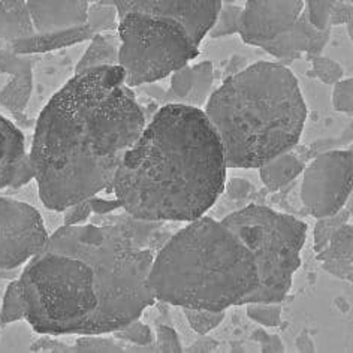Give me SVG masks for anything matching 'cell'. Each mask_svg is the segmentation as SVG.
<instances>
[{
  "label": "cell",
  "instance_id": "27",
  "mask_svg": "<svg viewBox=\"0 0 353 353\" xmlns=\"http://www.w3.org/2000/svg\"><path fill=\"white\" fill-rule=\"evenodd\" d=\"M129 352H165V353H180L184 352L179 334L168 325H159L156 328L154 341L145 347H132Z\"/></svg>",
  "mask_w": 353,
  "mask_h": 353
},
{
  "label": "cell",
  "instance_id": "20",
  "mask_svg": "<svg viewBox=\"0 0 353 353\" xmlns=\"http://www.w3.org/2000/svg\"><path fill=\"white\" fill-rule=\"evenodd\" d=\"M120 61V39L117 30L96 33L90 39L84 54L75 66V74H83L85 70L102 66L119 65Z\"/></svg>",
  "mask_w": 353,
  "mask_h": 353
},
{
  "label": "cell",
  "instance_id": "28",
  "mask_svg": "<svg viewBox=\"0 0 353 353\" xmlns=\"http://www.w3.org/2000/svg\"><path fill=\"white\" fill-rule=\"evenodd\" d=\"M21 319H24V307L20 296L19 283L14 280L5 290L2 308H0V323L8 325Z\"/></svg>",
  "mask_w": 353,
  "mask_h": 353
},
{
  "label": "cell",
  "instance_id": "29",
  "mask_svg": "<svg viewBox=\"0 0 353 353\" xmlns=\"http://www.w3.org/2000/svg\"><path fill=\"white\" fill-rule=\"evenodd\" d=\"M112 335L121 341H128L132 344L130 347H128V352L132 347L150 346V344H152L156 339V334H153L152 328H150L148 325L141 322L139 319L130 322L126 326H123L121 330L112 332Z\"/></svg>",
  "mask_w": 353,
  "mask_h": 353
},
{
  "label": "cell",
  "instance_id": "16",
  "mask_svg": "<svg viewBox=\"0 0 353 353\" xmlns=\"http://www.w3.org/2000/svg\"><path fill=\"white\" fill-rule=\"evenodd\" d=\"M34 29L51 33L83 26L88 20V0H26Z\"/></svg>",
  "mask_w": 353,
  "mask_h": 353
},
{
  "label": "cell",
  "instance_id": "31",
  "mask_svg": "<svg viewBox=\"0 0 353 353\" xmlns=\"http://www.w3.org/2000/svg\"><path fill=\"white\" fill-rule=\"evenodd\" d=\"M335 0H304V14L316 29L328 30Z\"/></svg>",
  "mask_w": 353,
  "mask_h": 353
},
{
  "label": "cell",
  "instance_id": "18",
  "mask_svg": "<svg viewBox=\"0 0 353 353\" xmlns=\"http://www.w3.org/2000/svg\"><path fill=\"white\" fill-rule=\"evenodd\" d=\"M316 259L330 274L353 283V225H341Z\"/></svg>",
  "mask_w": 353,
  "mask_h": 353
},
{
  "label": "cell",
  "instance_id": "4",
  "mask_svg": "<svg viewBox=\"0 0 353 353\" xmlns=\"http://www.w3.org/2000/svg\"><path fill=\"white\" fill-rule=\"evenodd\" d=\"M204 112L223 145L228 168L258 170L299 143L308 110L292 70L256 61L213 90Z\"/></svg>",
  "mask_w": 353,
  "mask_h": 353
},
{
  "label": "cell",
  "instance_id": "25",
  "mask_svg": "<svg viewBox=\"0 0 353 353\" xmlns=\"http://www.w3.org/2000/svg\"><path fill=\"white\" fill-rule=\"evenodd\" d=\"M111 353L128 352L126 347L120 346L111 339H105L103 334H84L78 335L74 344H70V353Z\"/></svg>",
  "mask_w": 353,
  "mask_h": 353
},
{
  "label": "cell",
  "instance_id": "2",
  "mask_svg": "<svg viewBox=\"0 0 353 353\" xmlns=\"http://www.w3.org/2000/svg\"><path fill=\"white\" fill-rule=\"evenodd\" d=\"M120 65L75 74L42 108L29 161L42 204L52 211L111 190L147 125Z\"/></svg>",
  "mask_w": 353,
  "mask_h": 353
},
{
  "label": "cell",
  "instance_id": "8",
  "mask_svg": "<svg viewBox=\"0 0 353 353\" xmlns=\"http://www.w3.org/2000/svg\"><path fill=\"white\" fill-rule=\"evenodd\" d=\"M353 189V153L332 150L304 168L301 199L313 217L321 219L339 213L346 205Z\"/></svg>",
  "mask_w": 353,
  "mask_h": 353
},
{
  "label": "cell",
  "instance_id": "38",
  "mask_svg": "<svg viewBox=\"0 0 353 353\" xmlns=\"http://www.w3.org/2000/svg\"><path fill=\"white\" fill-rule=\"evenodd\" d=\"M90 204L93 208V213H98V214H107L110 211H114L117 208H121L119 199L114 196L112 199H102L98 195L90 198Z\"/></svg>",
  "mask_w": 353,
  "mask_h": 353
},
{
  "label": "cell",
  "instance_id": "22",
  "mask_svg": "<svg viewBox=\"0 0 353 353\" xmlns=\"http://www.w3.org/2000/svg\"><path fill=\"white\" fill-rule=\"evenodd\" d=\"M241 14L243 6L236 3H222L213 28L210 29L207 37H210L211 39H220L238 33V30H240Z\"/></svg>",
  "mask_w": 353,
  "mask_h": 353
},
{
  "label": "cell",
  "instance_id": "30",
  "mask_svg": "<svg viewBox=\"0 0 353 353\" xmlns=\"http://www.w3.org/2000/svg\"><path fill=\"white\" fill-rule=\"evenodd\" d=\"M310 60L312 69H310V75L321 79L323 84L334 85L335 83H339L340 79L344 78V69L339 63L337 60L325 57V56H313V57H307Z\"/></svg>",
  "mask_w": 353,
  "mask_h": 353
},
{
  "label": "cell",
  "instance_id": "7",
  "mask_svg": "<svg viewBox=\"0 0 353 353\" xmlns=\"http://www.w3.org/2000/svg\"><path fill=\"white\" fill-rule=\"evenodd\" d=\"M120 61L129 87L153 84L199 56V43L183 26L135 12L119 15Z\"/></svg>",
  "mask_w": 353,
  "mask_h": 353
},
{
  "label": "cell",
  "instance_id": "24",
  "mask_svg": "<svg viewBox=\"0 0 353 353\" xmlns=\"http://www.w3.org/2000/svg\"><path fill=\"white\" fill-rule=\"evenodd\" d=\"M190 328L199 335L214 331L225 321L226 310H208V308H183Z\"/></svg>",
  "mask_w": 353,
  "mask_h": 353
},
{
  "label": "cell",
  "instance_id": "26",
  "mask_svg": "<svg viewBox=\"0 0 353 353\" xmlns=\"http://www.w3.org/2000/svg\"><path fill=\"white\" fill-rule=\"evenodd\" d=\"M281 303H249L245 304V313L253 322L265 328H277L281 325Z\"/></svg>",
  "mask_w": 353,
  "mask_h": 353
},
{
  "label": "cell",
  "instance_id": "42",
  "mask_svg": "<svg viewBox=\"0 0 353 353\" xmlns=\"http://www.w3.org/2000/svg\"><path fill=\"white\" fill-rule=\"evenodd\" d=\"M88 3H101V5H108L112 3V0H88Z\"/></svg>",
  "mask_w": 353,
  "mask_h": 353
},
{
  "label": "cell",
  "instance_id": "39",
  "mask_svg": "<svg viewBox=\"0 0 353 353\" xmlns=\"http://www.w3.org/2000/svg\"><path fill=\"white\" fill-rule=\"evenodd\" d=\"M219 349V341L207 337V335H199V339L188 347L186 352H216Z\"/></svg>",
  "mask_w": 353,
  "mask_h": 353
},
{
  "label": "cell",
  "instance_id": "10",
  "mask_svg": "<svg viewBox=\"0 0 353 353\" xmlns=\"http://www.w3.org/2000/svg\"><path fill=\"white\" fill-rule=\"evenodd\" d=\"M119 15L135 12L183 26L196 43L204 41L222 8V0H112Z\"/></svg>",
  "mask_w": 353,
  "mask_h": 353
},
{
  "label": "cell",
  "instance_id": "44",
  "mask_svg": "<svg viewBox=\"0 0 353 353\" xmlns=\"http://www.w3.org/2000/svg\"><path fill=\"white\" fill-rule=\"evenodd\" d=\"M349 150H350V152H352V153H353V145H352V147H350V148H349Z\"/></svg>",
  "mask_w": 353,
  "mask_h": 353
},
{
  "label": "cell",
  "instance_id": "37",
  "mask_svg": "<svg viewBox=\"0 0 353 353\" xmlns=\"http://www.w3.org/2000/svg\"><path fill=\"white\" fill-rule=\"evenodd\" d=\"M350 20H353V5L349 6L346 3L339 2V0H335L331 17V28H335V26H344Z\"/></svg>",
  "mask_w": 353,
  "mask_h": 353
},
{
  "label": "cell",
  "instance_id": "35",
  "mask_svg": "<svg viewBox=\"0 0 353 353\" xmlns=\"http://www.w3.org/2000/svg\"><path fill=\"white\" fill-rule=\"evenodd\" d=\"M30 352H57L70 353V344L56 339V335L42 334V337L32 343Z\"/></svg>",
  "mask_w": 353,
  "mask_h": 353
},
{
  "label": "cell",
  "instance_id": "36",
  "mask_svg": "<svg viewBox=\"0 0 353 353\" xmlns=\"http://www.w3.org/2000/svg\"><path fill=\"white\" fill-rule=\"evenodd\" d=\"M253 339L256 341H259L261 352H263V353L285 352V344L280 340L279 335H271V334L265 332L263 330H258V331H254Z\"/></svg>",
  "mask_w": 353,
  "mask_h": 353
},
{
  "label": "cell",
  "instance_id": "3",
  "mask_svg": "<svg viewBox=\"0 0 353 353\" xmlns=\"http://www.w3.org/2000/svg\"><path fill=\"white\" fill-rule=\"evenodd\" d=\"M226 171L223 145L204 110L165 103L123 159L111 190L132 219L188 223L216 204Z\"/></svg>",
  "mask_w": 353,
  "mask_h": 353
},
{
  "label": "cell",
  "instance_id": "6",
  "mask_svg": "<svg viewBox=\"0 0 353 353\" xmlns=\"http://www.w3.org/2000/svg\"><path fill=\"white\" fill-rule=\"evenodd\" d=\"M223 222L240 236L253 254L259 285L249 303H283L295 272L301 267L307 225L265 205L250 204L225 216Z\"/></svg>",
  "mask_w": 353,
  "mask_h": 353
},
{
  "label": "cell",
  "instance_id": "11",
  "mask_svg": "<svg viewBox=\"0 0 353 353\" xmlns=\"http://www.w3.org/2000/svg\"><path fill=\"white\" fill-rule=\"evenodd\" d=\"M304 12V0H247L238 34L247 46L263 47L294 26Z\"/></svg>",
  "mask_w": 353,
  "mask_h": 353
},
{
  "label": "cell",
  "instance_id": "43",
  "mask_svg": "<svg viewBox=\"0 0 353 353\" xmlns=\"http://www.w3.org/2000/svg\"><path fill=\"white\" fill-rule=\"evenodd\" d=\"M222 2H223V3H236L238 0H222Z\"/></svg>",
  "mask_w": 353,
  "mask_h": 353
},
{
  "label": "cell",
  "instance_id": "34",
  "mask_svg": "<svg viewBox=\"0 0 353 353\" xmlns=\"http://www.w3.org/2000/svg\"><path fill=\"white\" fill-rule=\"evenodd\" d=\"M223 192L229 199L241 201V199H245L247 196L252 195V193L254 192V186L250 181H247L244 179H236V176H234V179L226 180Z\"/></svg>",
  "mask_w": 353,
  "mask_h": 353
},
{
  "label": "cell",
  "instance_id": "5",
  "mask_svg": "<svg viewBox=\"0 0 353 353\" xmlns=\"http://www.w3.org/2000/svg\"><path fill=\"white\" fill-rule=\"evenodd\" d=\"M148 285L157 301L181 308L244 305L259 285L252 252L222 219L188 222L154 256Z\"/></svg>",
  "mask_w": 353,
  "mask_h": 353
},
{
  "label": "cell",
  "instance_id": "40",
  "mask_svg": "<svg viewBox=\"0 0 353 353\" xmlns=\"http://www.w3.org/2000/svg\"><path fill=\"white\" fill-rule=\"evenodd\" d=\"M344 208H346V210L349 211L350 217H353V189H352V192H350V195H349V198H347V201H346V205H344Z\"/></svg>",
  "mask_w": 353,
  "mask_h": 353
},
{
  "label": "cell",
  "instance_id": "23",
  "mask_svg": "<svg viewBox=\"0 0 353 353\" xmlns=\"http://www.w3.org/2000/svg\"><path fill=\"white\" fill-rule=\"evenodd\" d=\"M349 219H350V214L346 208H341L339 213L335 214L317 219V222L314 225V231H313V249L316 254L321 253L325 247L328 245L332 234L337 231L341 225L347 223Z\"/></svg>",
  "mask_w": 353,
  "mask_h": 353
},
{
  "label": "cell",
  "instance_id": "45",
  "mask_svg": "<svg viewBox=\"0 0 353 353\" xmlns=\"http://www.w3.org/2000/svg\"><path fill=\"white\" fill-rule=\"evenodd\" d=\"M352 5H353V0H352Z\"/></svg>",
  "mask_w": 353,
  "mask_h": 353
},
{
  "label": "cell",
  "instance_id": "15",
  "mask_svg": "<svg viewBox=\"0 0 353 353\" xmlns=\"http://www.w3.org/2000/svg\"><path fill=\"white\" fill-rule=\"evenodd\" d=\"M170 92L165 93L166 103H183L204 110L213 93L214 68L205 60L196 65H184L170 75Z\"/></svg>",
  "mask_w": 353,
  "mask_h": 353
},
{
  "label": "cell",
  "instance_id": "1",
  "mask_svg": "<svg viewBox=\"0 0 353 353\" xmlns=\"http://www.w3.org/2000/svg\"><path fill=\"white\" fill-rule=\"evenodd\" d=\"M156 253L111 225H63L17 279L34 332L112 334L156 298L148 276Z\"/></svg>",
  "mask_w": 353,
  "mask_h": 353
},
{
  "label": "cell",
  "instance_id": "19",
  "mask_svg": "<svg viewBox=\"0 0 353 353\" xmlns=\"http://www.w3.org/2000/svg\"><path fill=\"white\" fill-rule=\"evenodd\" d=\"M37 33L26 0H0V39L15 42Z\"/></svg>",
  "mask_w": 353,
  "mask_h": 353
},
{
  "label": "cell",
  "instance_id": "21",
  "mask_svg": "<svg viewBox=\"0 0 353 353\" xmlns=\"http://www.w3.org/2000/svg\"><path fill=\"white\" fill-rule=\"evenodd\" d=\"M304 163L299 157L286 152L274 159H271L267 163L259 166V179L263 186L271 192L280 190L281 188L292 183L298 175L304 172Z\"/></svg>",
  "mask_w": 353,
  "mask_h": 353
},
{
  "label": "cell",
  "instance_id": "14",
  "mask_svg": "<svg viewBox=\"0 0 353 353\" xmlns=\"http://www.w3.org/2000/svg\"><path fill=\"white\" fill-rule=\"evenodd\" d=\"M33 180L24 135L0 114V190L21 188Z\"/></svg>",
  "mask_w": 353,
  "mask_h": 353
},
{
  "label": "cell",
  "instance_id": "33",
  "mask_svg": "<svg viewBox=\"0 0 353 353\" xmlns=\"http://www.w3.org/2000/svg\"><path fill=\"white\" fill-rule=\"evenodd\" d=\"M61 213H63V225L74 226L85 223L88 217L92 216L93 208L90 204V199H85L68 207L66 210L61 211Z\"/></svg>",
  "mask_w": 353,
  "mask_h": 353
},
{
  "label": "cell",
  "instance_id": "41",
  "mask_svg": "<svg viewBox=\"0 0 353 353\" xmlns=\"http://www.w3.org/2000/svg\"><path fill=\"white\" fill-rule=\"evenodd\" d=\"M346 29H347V34H349L350 42H352V46H353V20H350V21L346 24Z\"/></svg>",
  "mask_w": 353,
  "mask_h": 353
},
{
  "label": "cell",
  "instance_id": "13",
  "mask_svg": "<svg viewBox=\"0 0 353 353\" xmlns=\"http://www.w3.org/2000/svg\"><path fill=\"white\" fill-rule=\"evenodd\" d=\"M330 38L331 29H316L303 12L294 26H290L288 30L261 48L283 63H289V61L299 59L303 54L307 57L321 56Z\"/></svg>",
  "mask_w": 353,
  "mask_h": 353
},
{
  "label": "cell",
  "instance_id": "17",
  "mask_svg": "<svg viewBox=\"0 0 353 353\" xmlns=\"http://www.w3.org/2000/svg\"><path fill=\"white\" fill-rule=\"evenodd\" d=\"M0 74H10L0 90V105L11 112H23L28 107L33 90V66L26 54H17L12 50L0 51Z\"/></svg>",
  "mask_w": 353,
  "mask_h": 353
},
{
  "label": "cell",
  "instance_id": "9",
  "mask_svg": "<svg viewBox=\"0 0 353 353\" xmlns=\"http://www.w3.org/2000/svg\"><path fill=\"white\" fill-rule=\"evenodd\" d=\"M50 234L39 211L26 202L0 196V270H15L38 254Z\"/></svg>",
  "mask_w": 353,
  "mask_h": 353
},
{
  "label": "cell",
  "instance_id": "32",
  "mask_svg": "<svg viewBox=\"0 0 353 353\" xmlns=\"http://www.w3.org/2000/svg\"><path fill=\"white\" fill-rule=\"evenodd\" d=\"M332 107L339 112H353V78H343L334 84Z\"/></svg>",
  "mask_w": 353,
  "mask_h": 353
},
{
  "label": "cell",
  "instance_id": "12",
  "mask_svg": "<svg viewBox=\"0 0 353 353\" xmlns=\"http://www.w3.org/2000/svg\"><path fill=\"white\" fill-rule=\"evenodd\" d=\"M117 26L119 12L116 5L92 3L88 8V20L85 24L66 30L37 33L30 38L11 42V50L17 54H41V52L56 51L90 41L96 33L117 30Z\"/></svg>",
  "mask_w": 353,
  "mask_h": 353
}]
</instances>
